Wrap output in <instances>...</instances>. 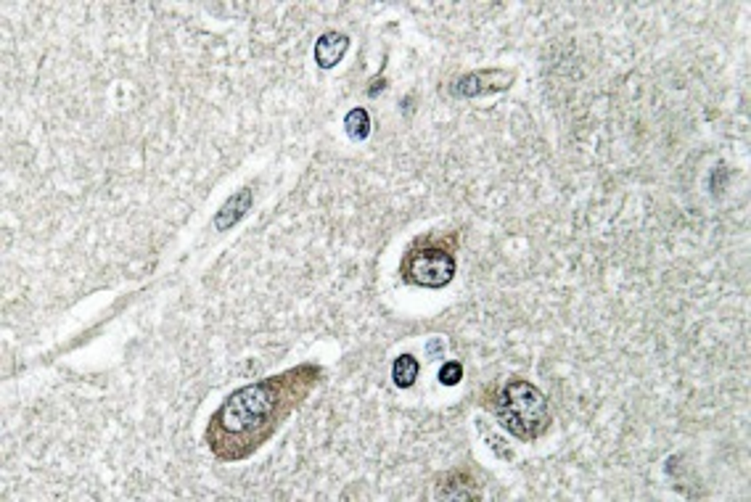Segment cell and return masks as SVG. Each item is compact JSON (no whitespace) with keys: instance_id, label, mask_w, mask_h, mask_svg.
<instances>
[{"instance_id":"cell-1","label":"cell","mask_w":751,"mask_h":502,"mask_svg":"<svg viewBox=\"0 0 751 502\" xmlns=\"http://www.w3.org/2000/svg\"><path fill=\"white\" fill-rule=\"evenodd\" d=\"M323 370L312 362L284 370L273 378L241 386L212 413L204 441L223 463L254 455L278 426L307 399Z\"/></svg>"},{"instance_id":"cell-2","label":"cell","mask_w":751,"mask_h":502,"mask_svg":"<svg viewBox=\"0 0 751 502\" xmlns=\"http://www.w3.org/2000/svg\"><path fill=\"white\" fill-rule=\"evenodd\" d=\"M498 424L522 441L540 439L550 426V410L545 394L529 381H508L492 399Z\"/></svg>"},{"instance_id":"cell-3","label":"cell","mask_w":751,"mask_h":502,"mask_svg":"<svg viewBox=\"0 0 751 502\" xmlns=\"http://www.w3.org/2000/svg\"><path fill=\"white\" fill-rule=\"evenodd\" d=\"M400 276L405 284L424 288H442L455 278L452 249L437 235L418 238L402 257Z\"/></svg>"},{"instance_id":"cell-4","label":"cell","mask_w":751,"mask_h":502,"mask_svg":"<svg viewBox=\"0 0 751 502\" xmlns=\"http://www.w3.org/2000/svg\"><path fill=\"white\" fill-rule=\"evenodd\" d=\"M514 79L511 72L503 70H484V72H471L460 79H455L450 93L455 98H476V95H487V93H498L503 87H508Z\"/></svg>"},{"instance_id":"cell-5","label":"cell","mask_w":751,"mask_h":502,"mask_svg":"<svg viewBox=\"0 0 751 502\" xmlns=\"http://www.w3.org/2000/svg\"><path fill=\"white\" fill-rule=\"evenodd\" d=\"M350 48V37L342 32H326L315 43V64L320 70H334Z\"/></svg>"},{"instance_id":"cell-6","label":"cell","mask_w":751,"mask_h":502,"mask_svg":"<svg viewBox=\"0 0 751 502\" xmlns=\"http://www.w3.org/2000/svg\"><path fill=\"white\" fill-rule=\"evenodd\" d=\"M252 207V191L249 188H241L235 196H230L226 202V207L218 212V217H215V227L218 230H227V227H233L241 217L246 215V210Z\"/></svg>"},{"instance_id":"cell-7","label":"cell","mask_w":751,"mask_h":502,"mask_svg":"<svg viewBox=\"0 0 751 502\" xmlns=\"http://www.w3.org/2000/svg\"><path fill=\"white\" fill-rule=\"evenodd\" d=\"M418 373H421V367H418V359L413 355H400L392 365V378L400 389H410L416 383Z\"/></svg>"},{"instance_id":"cell-8","label":"cell","mask_w":751,"mask_h":502,"mask_svg":"<svg viewBox=\"0 0 751 502\" xmlns=\"http://www.w3.org/2000/svg\"><path fill=\"white\" fill-rule=\"evenodd\" d=\"M344 128H347V136L352 141H366L371 136V117L366 109H352L344 119Z\"/></svg>"},{"instance_id":"cell-9","label":"cell","mask_w":751,"mask_h":502,"mask_svg":"<svg viewBox=\"0 0 751 502\" xmlns=\"http://www.w3.org/2000/svg\"><path fill=\"white\" fill-rule=\"evenodd\" d=\"M460 378H463L460 362H445V365L440 367V383H442V386H455V383H460Z\"/></svg>"}]
</instances>
